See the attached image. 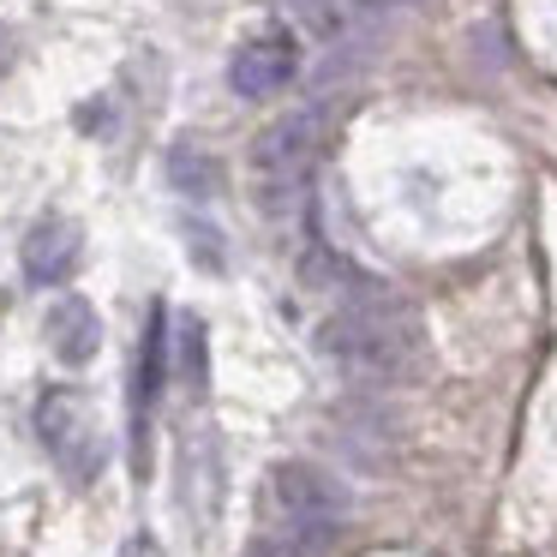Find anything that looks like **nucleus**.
<instances>
[{"label":"nucleus","instance_id":"1","mask_svg":"<svg viewBox=\"0 0 557 557\" xmlns=\"http://www.w3.org/2000/svg\"><path fill=\"white\" fill-rule=\"evenodd\" d=\"M318 354L354 384H401L420 372V318L389 288H360L318 324Z\"/></svg>","mask_w":557,"mask_h":557},{"label":"nucleus","instance_id":"2","mask_svg":"<svg viewBox=\"0 0 557 557\" xmlns=\"http://www.w3.org/2000/svg\"><path fill=\"white\" fill-rule=\"evenodd\" d=\"M318 150H324V109L306 102V109H288L252 138V193L264 210H282L300 198L306 174H312Z\"/></svg>","mask_w":557,"mask_h":557},{"label":"nucleus","instance_id":"3","mask_svg":"<svg viewBox=\"0 0 557 557\" xmlns=\"http://www.w3.org/2000/svg\"><path fill=\"white\" fill-rule=\"evenodd\" d=\"M37 432L49 444V456L61 461V473L73 485H90L109 461V444H102V420L78 389H49L37 401Z\"/></svg>","mask_w":557,"mask_h":557},{"label":"nucleus","instance_id":"4","mask_svg":"<svg viewBox=\"0 0 557 557\" xmlns=\"http://www.w3.org/2000/svg\"><path fill=\"white\" fill-rule=\"evenodd\" d=\"M294 73H300V37L294 30H264V37L240 42L228 61L234 97H276L294 85Z\"/></svg>","mask_w":557,"mask_h":557},{"label":"nucleus","instance_id":"5","mask_svg":"<svg viewBox=\"0 0 557 557\" xmlns=\"http://www.w3.org/2000/svg\"><path fill=\"white\" fill-rule=\"evenodd\" d=\"M78 258H85V240H78V222H66V216H42L37 228L25 234V276L37 282V288L73 282Z\"/></svg>","mask_w":557,"mask_h":557},{"label":"nucleus","instance_id":"6","mask_svg":"<svg viewBox=\"0 0 557 557\" xmlns=\"http://www.w3.org/2000/svg\"><path fill=\"white\" fill-rule=\"evenodd\" d=\"M42 336H49V348H54V360H61V366H85L90 354L102 348L97 306L78 300V294H61V300L49 306V318H42Z\"/></svg>","mask_w":557,"mask_h":557},{"label":"nucleus","instance_id":"7","mask_svg":"<svg viewBox=\"0 0 557 557\" xmlns=\"http://www.w3.org/2000/svg\"><path fill=\"white\" fill-rule=\"evenodd\" d=\"M162 377H169V312H150V330H145V342H138V372H133V408H138V420L150 413V401L162 396Z\"/></svg>","mask_w":557,"mask_h":557},{"label":"nucleus","instance_id":"8","mask_svg":"<svg viewBox=\"0 0 557 557\" xmlns=\"http://www.w3.org/2000/svg\"><path fill=\"white\" fill-rule=\"evenodd\" d=\"M169 181H174V193H186V198H216L222 193V162L210 157L205 145H174L169 150Z\"/></svg>","mask_w":557,"mask_h":557},{"label":"nucleus","instance_id":"9","mask_svg":"<svg viewBox=\"0 0 557 557\" xmlns=\"http://www.w3.org/2000/svg\"><path fill=\"white\" fill-rule=\"evenodd\" d=\"M181 366H186V377H193V389H205V324H198V318L181 324Z\"/></svg>","mask_w":557,"mask_h":557},{"label":"nucleus","instance_id":"10","mask_svg":"<svg viewBox=\"0 0 557 557\" xmlns=\"http://www.w3.org/2000/svg\"><path fill=\"white\" fill-rule=\"evenodd\" d=\"M121 557H162V545L150 540V533H133V540L121 545Z\"/></svg>","mask_w":557,"mask_h":557},{"label":"nucleus","instance_id":"11","mask_svg":"<svg viewBox=\"0 0 557 557\" xmlns=\"http://www.w3.org/2000/svg\"><path fill=\"white\" fill-rule=\"evenodd\" d=\"M342 7L360 18V13H389V7H401V0H342Z\"/></svg>","mask_w":557,"mask_h":557},{"label":"nucleus","instance_id":"12","mask_svg":"<svg viewBox=\"0 0 557 557\" xmlns=\"http://www.w3.org/2000/svg\"><path fill=\"white\" fill-rule=\"evenodd\" d=\"M0 318H7V294H0Z\"/></svg>","mask_w":557,"mask_h":557}]
</instances>
